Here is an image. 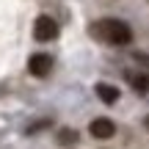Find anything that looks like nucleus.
Returning a JSON list of instances; mask_svg holds the SVG:
<instances>
[{"mask_svg": "<svg viewBox=\"0 0 149 149\" xmlns=\"http://www.w3.org/2000/svg\"><path fill=\"white\" fill-rule=\"evenodd\" d=\"M88 133H91V138H97V141H108V138L116 135V124H113L111 119L100 116V119H94V122L88 124Z\"/></svg>", "mask_w": 149, "mask_h": 149, "instance_id": "4", "label": "nucleus"}, {"mask_svg": "<svg viewBox=\"0 0 149 149\" xmlns=\"http://www.w3.org/2000/svg\"><path fill=\"white\" fill-rule=\"evenodd\" d=\"M91 33H94L100 42L113 44V47H127L133 42V28L124 19H100L91 25Z\"/></svg>", "mask_w": 149, "mask_h": 149, "instance_id": "1", "label": "nucleus"}, {"mask_svg": "<svg viewBox=\"0 0 149 149\" xmlns=\"http://www.w3.org/2000/svg\"><path fill=\"white\" fill-rule=\"evenodd\" d=\"M144 127H146V130H149V116H146V119H144Z\"/></svg>", "mask_w": 149, "mask_h": 149, "instance_id": "8", "label": "nucleus"}, {"mask_svg": "<svg viewBox=\"0 0 149 149\" xmlns=\"http://www.w3.org/2000/svg\"><path fill=\"white\" fill-rule=\"evenodd\" d=\"M97 97H100L105 105H113V102H119V88L116 86H111V83H97Z\"/></svg>", "mask_w": 149, "mask_h": 149, "instance_id": "5", "label": "nucleus"}, {"mask_svg": "<svg viewBox=\"0 0 149 149\" xmlns=\"http://www.w3.org/2000/svg\"><path fill=\"white\" fill-rule=\"evenodd\" d=\"M28 72L33 74V77H47L50 72H53V55L50 53H36L28 58Z\"/></svg>", "mask_w": 149, "mask_h": 149, "instance_id": "3", "label": "nucleus"}, {"mask_svg": "<svg viewBox=\"0 0 149 149\" xmlns=\"http://www.w3.org/2000/svg\"><path fill=\"white\" fill-rule=\"evenodd\" d=\"M33 36H36L39 42H53V39L58 36V22H55L53 17H47V14L36 17V22H33Z\"/></svg>", "mask_w": 149, "mask_h": 149, "instance_id": "2", "label": "nucleus"}, {"mask_svg": "<svg viewBox=\"0 0 149 149\" xmlns=\"http://www.w3.org/2000/svg\"><path fill=\"white\" fill-rule=\"evenodd\" d=\"M127 80H130L135 94H149V74L146 72H130Z\"/></svg>", "mask_w": 149, "mask_h": 149, "instance_id": "6", "label": "nucleus"}, {"mask_svg": "<svg viewBox=\"0 0 149 149\" xmlns=\"http://www.w3.org/2000/svg\"><path fill=\"white\" fill-rule=\"evenodd\" d=\"M58 141H61V144H74L77 135H74V130H61V133H58Z\"/></svg>", "mask_w": 149, "mask_h": 149, "instance_id": "7", "label": "nucleus"}]
</instances>
